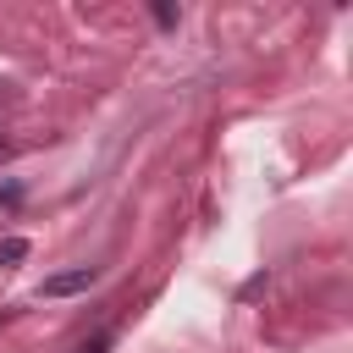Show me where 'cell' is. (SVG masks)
<instances>
[{
  "label": "cell",
  "mask_w": 353,
  "mask_h": 353,
  "mask_svg": "<svg viewBox=\"0 0 353 353\" xmlns=\"http://www.w3.org/2000/svg\"><path fill=\"white\" fill-rule=\"evenodd\" d=\"M83 353H105V336H94V342H88V347H83Z\"/></svg>",
  "instance_id": "cell-3"
},
{
  "label": "cell",
  "mask_w": 353,
  "mask_h": 353,
  "mask_svg": "<svg viewBox=\"0 0 353 353\" xmlns=\"http://www.w3.org/2000/svg\"><path fill=\"white\" fill-rule=\"evenodd\" d=\"M28 259V237H0V265H17Z\"/></svg>",
  "instance_id": "cell-2"
},
{
  "label": "cell",
  "mask_w": 353,
  "mask_h": 353,
  "mask_svg": "<svg viewBox=\"0 0 353 353\" xmlns=\"http://www.w3.org/2000/svg\"><path fill=\"white\" fill-rule=\"evenodd\" d=\"M94 281H99V270H94V265H72V270L44 276V281H39V298H77V292H88Z\"/></svg>",
  "instance_id": "cell-1"
}]
</instances>
